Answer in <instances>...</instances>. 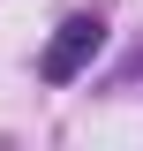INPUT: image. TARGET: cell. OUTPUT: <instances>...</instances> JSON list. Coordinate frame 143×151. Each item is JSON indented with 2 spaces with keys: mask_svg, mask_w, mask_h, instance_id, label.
Here are the masks:
<instances>
[{
  "mask_svg": "<svg viewBox=\"0 0 143 151\" xmlns=\"http://www.w3.org/2000/svg\"><path fill=\"white\" fill-rule=\"evenodd\" d=\"M98 45H106V23L98 15H68L53 30V45L38 53V76H45V83H75V76L98 60Z\"/></svg>",
  "mask_w": 143,
  "mask_h": 151,
  "instance_id": "1",
  "label": "cell"
}]
</instances>
